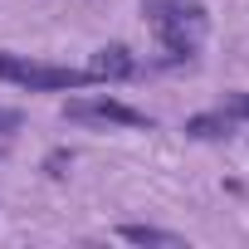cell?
<instances>
[{
    "label": "cell",
    "instance_id": "cell-1",
    "mask_svg": "<svg viewBox=\"0 0 249 249\" xmlns=\"http://www.w3.org/2000/svg\"><path fill=\"white\" fill-rule=\"evenodd\" d=\"M142 15H147V30L157 35L166 64H186L200 54L205 30H210V15L200 0H142Z\"/></svg>",
    "mask_w": 249,
    "mask_h": 249
},
{
    "label": "cell",
    "instance_id": "cell-2",
    "mask_svg": "<svg viewBox=\"0 0 249 249\" xmlns=\"http://www.w3.org/2000/svg\"><path fill=\"white\" fill-rule=\"evenodd\" d=\"M0 78L30 88V93H69V88H88L93 73L88 69H69V64H49V59H25V54H0Z\"/></svg>",
    "mask_w": 249,
    "mask_h": 249
},
{
    "label": "cell",
    "instance_id": "cell-3",
    "mask_svg": "<svg viewBox=\"0 0 249 249\" xmlns=\"http://www.w3.org/2000/svg\"><path fill=\"white\" fill-rule=\"evenodd\" d=\"M64 117H69V122H103V127H152L147 112L117 103V98H107V93H98V98H69Z\"/></svg>",
    "mask_w": 249,
    "mask_h": 249
},
{
    "label": "cell",
    "instance_id": "cell-4",
    "mask_svg": "<svg viewBox=\"0 0 249 249\" xmlns=\"http://www.w3.org/2000/svg\"><path fill=\"white\" fill-rule=\"evenodd\" d=\"M88 73H93V83H122V78L137 73V59H132L127 44H103V49L88 59Z\"/></svg>",
    "mask_w": 249,
    "mask_h": 249
},
{
    "label": "cell",
    "instance_id": "cell-5",
    "mask_svg": "<svg viewBox=\"0 0 249 249\" xmlns=\"http://www.w3.org/2000/svg\"><path fill=\"white\" fill-rule=\"evenodd\" d=\"M117 239H127V244H161V249H186V239H181V234L157 230V225H122V230H117Z\"/></svg>",
    "mask_w": 249,
    "mask_h": 249
},
{
    "label": "cell",
    "instance_id": "cell-6",
    "mask_svg": "<svg viewBox=\"0 0 249 249\" xmlns=\"http://www.w3.org/2000/svg\"><path fill=\"white\" fill-rule=\"evenodd\" d=\"M234 127H239V122H234V117H225L220 107H215V112H200V117H191V122H186V132H191V137H205V142H210V137H230Z\"/></svg>",
    "mask_w": 249,
    "mask_h": 249
},
{
    "label": "cell",
    "instance_id": "cell-7",
    "mask_svg": "<svg viewBox=\"0 0 249 249\" xmlns=\"http://www.w3.org/2000/svg\"><path fill=\"white\" fill-rule=\"evenodd\" d=\"M220 112L234 117V122H249V93H225L220 98Z\"/></svg>",
    "mask_w": 249,
    "mask_h": 249
},
{
    "label": "cell",
    "instance_id": "cell-8",
    "mask_svg": "<svg viewBox=\"0 0 249 249\" xmlns=\"http://www.w3.org/2000/svg\"><path fill=\"white\" fill-rule=\"evenodd\" d=\"M15 127H20V112L15 107H0V137H10Z\"/></svg>",
    "mask_w": 249,
    "mask_h": 249
}]
</instances>
